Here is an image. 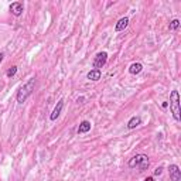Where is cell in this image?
<instances>
[{
    "label": "cell",
    "instance_id": "13",
    "mask_svg": "<svg viewBox=\"0 0 181 181\" xmlns=\"http://www.w3.org/2000/svg\"><path fill=\"white\" fill-rule=\"evenodd\" d=\"M168 27H170V30H177L178 27H180V20H178V19H174Z\"/></svg>",
    "mask_w": 181,
    "mask_h": 181
},
{
    "label": "cell",
    "instance_id": "2",
    "mask_svg": "<svg viewBox=\"0 0 181 181\" xmlns=\"http://www.w3.org/2000/svg\"><path fill=\"white\" fill-rule=\"evenodd\" d=\"M170 109H171V113H173V117L175 120H180V95H178L177 90H171L170 94Z\"/></svg>",
    "mask_w": 181,
    "mask_h": 181
},
{
    "label": "cell",
    "instance_id": "6",
    "mask_svg": "<svg viewBox=\"0 0 181 181\" xmlns=\"http://www.w3.org/2000/svg\"><path fill=\"white\" fill-rule=\"evenodd\" d=\"M170 171V180L171 181H181V170L177 164H171L168 167Z\"/></svg>",
    "mask_w": 181,
    "mask_h": 181
},
{
    "label": "cell",
    "instance_id": "12",
    "mask_svg": "<svg viewBox=\"0 0 181 181\" xmlns=\"http://www.w3.org/2000/svg\"><path fill=\"white\" fill-rule=\"evenodd\" d=\"M140 123H141V119H140V117H139V116H133L130 120L128 122V129H130V130H132V129H136Z\"/></svg>",
    "mask_w": 181,
    "mask_h": 181
},
{
    "label": "cell",
    "instance_id": "17",
    "mask_svg": "<svg viewBox=\"0 0 181 181\" xmlns=\"http://www.w3.org/2000/svg\"><path fill=\"white\" fill-rule=\"evenodd\" d=\"M144 181H154V178H153V177H147V178H146Z\"/></svg>",
    "mask_w": 181,
    "mask_h": 181
},
{
    "label": "cell",
    "instance_id": "9",
    "mask_svg": "<svg viewBox=\"0 0 181 181\" xmlns=\"http://www.w3.org/2000/svg\"><path fill=\"white\" fill-rule=\"evenodd\" d=\"M129 24V19L128 17H122L120 20L116 23V26H115V31H123L126 27H128Z\"/></svg>",
    "mask_w": 181,
    "mask_h": 181
},
{
    "label": "cell",
    "instance_id": "10",
    "mask_svg": "<svg viewBox=\"0 0 181 181\" xmlns=\"http://www.w3.org/2000/svg\"><path fill=\"white\" fill-rule=\"evenodd\" d=\"M90 130V122L88 120H84L81 122L79 128H78V134H84V133H88Z\"/></svg>",
    "mask_w": 181,
    "mask_h": 181
},
{
    "label": "cell",
    "instance_id": "14",
    "mask_svg": "<svg viewBox=\"0 0 181 181\" xmlns=\"http://www.w3.org/2000/svg\"><path fill=\"white\" fill-rule=\"evenodd\" d=\"M16 72H17V67H11L10 69H7L6 75H7L9 78H11V77H14V75H16Z\"/></svg>",
    "mask_w": 181,
    "mask_h": 181
},
{
    "label": "cell",
    "instance_id": "7",
    "mask_svg": "<svg viewBox=\"0 0 181 181\" xmlns=\"http://www.w3.org/2000/svg\"><path fill=\"white\" fill-rule=\"evenodd\" d=\"M62 107H64V101H62V99H60V101H58V103H57V106L54 107L53 113H51V116H50L51 120H57V117L60 116L61 111H62Z\"/></svg>",
    "mask_w": 181,
    "mask_h": 181
},
{
    "label": "cell",
    "instance_id": "5",
    "mask_svg": "<svg viewBox=\"0 0 181 181\" xmlns=\"http://www.w3.org/2000/svg\"><path fill=\"white\" fill-rule=\"evenodd\" d=\"M10 11H11V14L13 16H16V17H20L21 14H23V11H24V6H23V3L21 2H13V3L10 4Z\"/></svg>",
    "mask_w": 181,
    "mask_h": 181
},
{
    "label": "cell",
    "instance_id": "4",
    "mask_svg": "<svg viewBox=\"0 0 181 181\" xmlns=\"http://www.w3.org/2000/svg\"><path fill=\"white\" fill-rule=\"evenodd\" d=\"M106 61H107V53L106 51L98 53L94 58V69H101L102 67H105Z\"/></svg>",
    "mask_w": 181,
    "mask_h": 181
},
{
    "label": "cell",
    "instance_id": "11",
    "mask_svg": "<svg viewBox=\"0 0 181 181\" xmlns=\"http://www.w3.org/2000/svg\"><path fill=\"white\" fill-rule=\"evenodd\" d=\"M141 69H143V65H141L140 62H134V64H132L130 67H129V72H130L132 75H137V74H140Z\"/></svg>",
    "mask_w": 181,
    "mask_h": 181
},
{
    "label": "cell",
    "instance_id": "3",
    "mask_svg": "<svg viewBox=\"0 0 181 181\" xmlns=\"http://www.w3.org/2000/svg\"><path fill=\"white\" fill-rule=\"evenodd\" d=\"M129 167L130 168L139 167L140 171H144L149 167V157L146 154H136L134 157H132L129 160Z\"/></svg>",
    "mask_w": 181,
    "mask_h": 181
},
{
    "label": "cell",
    "instance_id": "8",
    "mask_svg": "<svg viewBox=\"0 0 181 181\" xmlns=\"http://www.w3.org/2000/svg\"><path fill=\"white\" fill-rule=\"evenodd\" d=\"M101 77H102L101 69H90L89 72H88V75H86L88 79H89V81H94V82L99 81V79H101Z\"/></svg>",
    "mask_w": 181,
    "mask_h": 181
},
{
    "label": "cell",
    "instance_id": "18",
    "mask_svg": "<svg viewBox=\"0 0 181 181\" xmlns=\"http://www.w3.org/2000/svg\"><path fill=\"white\" fill-rule=\"evenodd\" d=\"M161 106H163V107H167L168 103H167V102H163V105H161Z\"/></svg>",
    "mask_w": 181,
    "mask_h": 181
},
{
    "label": "cell",
    "instance_id": "15",
    "mask_svg": "<svg viewBox=\"0 0 181 181\" xmlns=\"http://www.w3.org/2000/svg\"><path fill=\"white\" fill-rule=\"evenodd\" d=\"M161 173H163V168H161V167H157L154 170V175H160Z\"/></svg>",
    "mask_w": 181,
    "mask_h": 181
},
{
    "label": "cell",
    "instance_id": "16",
    "mask_svg": "<svg viewBox=\"0 0 181 181\" xmlns=\"http://www.w3.org/2000/svg\"><path fill=\"white\" fill-rule=\"evenodd\" d=\"M3 58H4V54H3V53H0V64H2V61H3Z\"/></svg>",
    "mask_w": 181,
    "mask_h": 181
},
{
    "label": "cell",
    "instance_id": "1",
    "mask_svg": "<svg viewBox=\"0 0 181 181\" xmlns=\"http://www.w3.org/2000/svg\"><path fill=\"white\" fill-rule=\"evenodd\" d=\"M34 85H36V78H30V81H28L26 85H23L20 89H19L17 96H16V99H17V102H19V103H24V102L27 101V98L33 94Z\"/></svg>",
    "mask_w": 181,
    "mask_h": 181
}]
</instances>
